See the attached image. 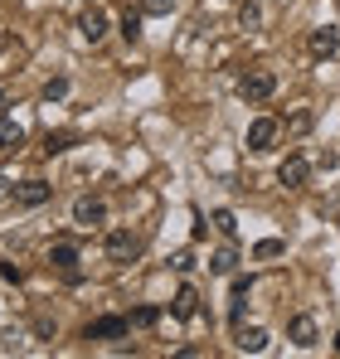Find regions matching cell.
<instances>
[{
    "mask_svg": "<svg viewBox=\"0 0 340 359\" xmlns=\"http://www.w3.org/2000/svg\"><path fill=\"white\" fill-rule=\"evenodd\" d=\"M238 93H243L248 102H268V97L277 93V78H273V68H248V73H243V83H238Z\"/></svg>",
    "mask_w": 340,
    "mask_h": 359,
    "instance_id": "6da1fadb",
    "label": "cell"
},
{
    "mask_svg": "<svg viewBox=\"0 0 340 359\" xmlns=\"http://www.w3.org/2000/svg\"><path fill=\"white\" fill-rule=\"evenodd\" d=\"M277 131H282V126H277L273 117H253V121H248V136H243V146H248L253 156H263V151H273Z\"/></svg>",
    "mask_w": 340,
    "mask_h": 359,
    "instance_id": "7a4b0ae2",
    "label": "cell"
},
{
    "mask_svg": "<svg viewBox=\"0 0 340 359\" xmlns=\"http://www.w3.org/2000/svg\"><path fill=\"white\" fill-rule=\"evenodd\" d=\"M103 248H107V257H112V262H131V257L141 252V238H136L131 229H107Z\"/></svg>",
    "mask_w": 340,
    "mask_h": 359,
    "instance_id": "3957f363",
    "label": "cell"
},
{
    "mask_svg": "<svg viewBox=\"0 0 340 359\" xmlns=\"http://www.w3.org/2000/svg\"><path fill=\"white\" fill-rule=\"evenodd\" d=\"M306 49H311V59H336V54H340V29H336V25L311 29V34H306Z\"/></svg>",
    "mask_w": 340,
    "mask_h": 359,
    "instance_id": "277c9868",
    "label": "cell"
},
{
    "mask_svg": "<svg viewBox=\"0 0 340 359\" xmlns=\"http://www.w3.org/2000/svg\"><path fill=\"white\" fill-rule=\"evenodd\" d=\"M78 34H83L88 44H103V39H107V10H103V5H88V10L78 15Z\"/></svg>",
    "mask_w": 340,
    "mask_h": 359,
    "instance_id": "5b68a950",
    "label": "cell"
},
{
    "mask_svg": "<svg viewBox=\"0 0 340 359\" xmlns=\"http://www.w3.org/2000/svg\"><path fill=\"white\" fill-rule=\"evenodd\" d=\"M131 325H126V316H98V320H88V330H83V340H122Z\"/></svg>",
    "mask_w": 340,
    "mask_h": 359,
    "instance_id": "8992f818",
    "label": "cell"
},
{
    "mask_svg": "<svg viewBox=\"0 0 340 359\" xmlns=\"http://www.w3.org/2000/svg\"><path fill=\"white\" fill-rule=\"evenodd\" d=\"M73 224H78V229H98V224H107V204L93 199V194H83V199L73 204Z\"/></svg>",
    "mask_w": 340,
    "mask_h": 359,
    "instance_id": "52a82bcc",
    "label": "cell"
},
{
    "mask_svg": "<svg viewBox=\"0 0 340 359\" xmlns=\"http://www.w3.org/2000/svg\"><path fill=\"white\" fill-rule=\"evenodd\" d=\"M306 180H311V161L306 156H287L277 165V184H287V189H301Z\"/></svg>",
    "mask_w": 340,
    "mask_h": 359,
    "instance_id": "ba28073f",
    "label": "cell"
},
{
    "mask_svg": "<svg viewBox=\"0 0 340 359\" xmlns=\"http://www.w3.org/2000/svg\"><path fill=\"white\" fill-rule=\"evenodd\" d=\"M49 194H54V184H44V180L15 184V204H20V209H39V204H49Z\"/></svg>",
    "mask_w": 340,
    "mask_h": 359,
    "instance_id": "9c48e42d",
    "label": "cell"
},
{
    "mask_svg": "<svg viewBox=\"0 0 340 359\" xmlns=\"http://www.w3.org/2000/svg\"><path fill=\"white\" fill-rule=\"evenodd\" d=\"M287 340H292V345H301V350H311V345L321 340V325H316V316H292V325H287Z\"/></svg>",
    "mask_w": 340,
    "mask_h": 359,
    "instance_id": "30bf717a",
    "label": "cell"
},
{
    "mask_svg": "<svg viewBox=\"0 0 340 359\" xmlns=\"http://www.w3.org/2000/svg\"><path fill=\"white\" fill-rule=\"evenodd\" d=\"M49 267H58V272H68L73 282H78V248L68 238H58L54 248H49Z\"/></svg>",
    "mask_w": 340,
    "mask_h": 359,
    "instance_id": "8fae6325",
    "label": "cell"
},
{
    "mask_svg": "<svg viewBox=\"0 0 340 359\" xmlns=\"http://www.w3.org/2000/svg\"><path fill=\"white\" fill-rule=\"evenodd\" d=\"M195 311H200V292H195V287L185 282V287H180L175 297H170V316H175V320H190Z\"/></svg>",
    "mask_w": 340,
    "mask_h": 359,
    "instance_id": "7c38bea8",
    "label": "cell"
},
{
    "mask_svg": "<svg viewBox=\"0 0 340 359\" xmlns=\"http://www.w3.org/2000/svg\"><path fill=\"white\" fill-rule=\"evenodd\" d=\"M268 340H273V335H268L263 325H248V330H238V340H233V345H238V355H263V350H268Z\"/></svg>",
    "mask_w": 340,
    "mask_h": 359,
    "instance_id": "4fadbf2b",
    "label": "cell"
},
{
    "mask_svg": "<svg viewBox=\"0 0 340 359\" xmlns=\"http://www.w3.org/2000/svg\"><path fill=\"white\" fill-rule=\"evenodd\" d=\"M15 146H25V126L15 117H0V151H15Z\"/></svg>",
    "mask_w": 340,
    "mask_h": 359,
    "instance_id": "5bb4252c",
    "label": "cell"
},
{
    "mask_svg": "<svg viewBox=\"0 0 340 359\" xmlns=\"http://www.w3.org/2000/svg\"><path fill=\"white\" fill-rule=\"evenodd\" d=\"M233 267H238V252H233V248L209 252V272H214V277H233Z\"/></svg>",
    "mask_w": 340,
    "mask_h": 359,
    "instance_id": "9a60e30c",
    "label": "cell"
},
{
    "mask_svg": "<svg viewBox=\"0 0 340 359\" xmlns=\"http://www.w3.org/2000/svg\"><path fill=\"white\" fill-rule=\"evenodd\" d=\"M156 320H161V311H156V306H136V311L126 316V325H136V330H151Z\"/></svg>",
    "mask_w": 340,
    "mask_h": 359,
    "instance_id": "2e32d148",
    "label": "cell"
},
{
    "mask_svg": "<svg viewBox=\"0 0 340 359\" xmlns=\"http://www.w3.org/2000/svg\"><path fill=\"white\" fill-rule=\"evenodd\" d=\"M209 224H214L224 238H233V233H238V219H233V209H214V214H209Z\"/></svg>",
    "mask_w": 340,
    "mask_h": 359,
    "instance_id": "e0dca14e",
    "label": "cell"
},
{
    "mask_svg": "<svg viewBox=\"0 0 340 359\" xmlns=\"http://www.w3.org/2000/svg\"><path fill=\"white\" fill-rule=\"evenodd\" d=\"M73 146V131H49L44 136V156H58V151H68Z\"/></svg>",
    "mask_w": 340,
    "mask_h": 359,
    "instance_id": "ac0fdd59",
    "label": "cell"
},
{
    "mask_svg": "<svg viewBox=\"0 0 340 359\" xmlns=\"http://www.w3.org/2000/svg\"><path fill=\"white\" fill-rule=\"evenodd\" d=\"M287 252V243L282 238H263V243H253V257H263V262H268V257H282Z\"/></svg>",
    "mask_w": 340,
    "mask_h": 359,
    "instance_id": "d6986e66",
    "label": "cell"
},
{
    "mask_svg": "<svg viewBox=\"0 0 340 359\" xmlns=\"http://www.w3.org/2000/svg\"><path fill=\"white\" fill-rule=\"evenodd\" d=\"M122 39H126V44H136V39H141V15H136V10H126V15H122Z\"/></svg>",
    "mask_w": 340,
    "mask_h": 359,
    "instance_id": "ffe728a7",
    "label": "cell"
},
{
    "mask_svg": "<svg viewBox=\"0 0 340 359\" xmlns=\"http://www.w3.org/2000/svg\"><path fill=\"white\" fill-rule=\"evenodd\" d=\"M68 97V78H49L44 83V102H63Z\"/></svg>",
    "mask_w": 340,
    "mask_h": 359,
    "instance_id": "44dd1931",
    "label": "cell"
},
{
    "mask_svg": "<svg viewBox=\"0 0 340 359\" xmlns=\"http://www.w3.org/2000/svg\"><path fill=\"white\" fill-rule=\"evenodd\" d=\"M170 267H175V272H190V267H195V252H190V248H185V252H175V257H170Z\"/></svg>",
    "mask_w": 340,
    "mask_h": 359,
    "instance_id": "7402d4cb",
    "label": "cell"
},
{
    "mask_svg": "<svg viewBox=\"0 0 340 359\" xmlns=\"http://www.w3.org/2000/svg\"><path fill=\"white\" fill-rule=\"evenodd\" d=\"M141 15H170V0H141Z\"/></svg>",
    "mask_w": 340,
    "mask_h": 359,
    "instance_id": "603a6c76",
    "label": "cell"
},
{
    "mask_svg": "<svg viewBox=\"0 0 340 359\" xmlns=\"http://www.w3.org/2000/svg\"><path fill=\"white\" fill-rule=\"evenodd\" d=\"M0 277H5V282H25V272H20L15 262H0Z\"/></svg>",
    "mask_w": 340,
    "mask_h": 359,
    "instance_id": "cb8c5ba5",
    "label": "cell"
},
{
    "mask_svg": "<svg viewBox=\"0 0 340 359\" xmlns=\"http://www.w3.org/2000/svg\"><path fill=\"white\" fill-rule=\"evenodd\" d=\"M258 20H263V10H258V5H243V25H248V29H253V25H258Z\"/></svg>",
    "mask_w": 340,
    "mask_h": 359,
    "instance_id": "d4e9b609",
    "label": "cell"
},
{
    "mask_svg": "<svg viewBox=\"0 0 340 359\" xmlns=\"http://www.w3.org/2000/svg\"><path fill=\"white\" fill-rule=\"evenodd\" d=\"M336 355H340V335H336Z\"/></svg>",
    "mask_w": 340,
    "mask_h": 359,
    "instance_id": "484cf974",
    "label": "cell"
},
{
    "mask_svg": "<svg viewBox=\"0 0 340 359\" xmlns=\"http://www.w3.org/2000/svg\"><path fill=\"white\" fill-rule=\"evenodd\" d=\"M0 102H5V93H0Z\"/></svg>",
    "mask_w": 340,
    "mask_h": 359,
    "instance_id": "4316f807",
    "label": "cell"
}]
</instances>
